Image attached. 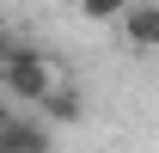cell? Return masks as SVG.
<instances>
[{
	"label": "cell",
	"instance_id": "cell-5",
	"mask_svg": "<svg viewBox=\"0 0 159 153\" xmlns=\"http://www.w3.org/2000/svg\"><path fill=\"white\" fill-rule=\"evenodd\" d=\"M122 6H129V0H80V19L86 25H116Z\"/></svg>",
	"mask_w": 159,
	"mask_h": 153
},
{
	"label": "cell",
	"instance_id": "cell-4",
	"mask_svg": "<svg viewBox=\"0 0 159 153\" xmlns=\"http://www.w3.org/2000/svg\"><path fill=\"white\" fill-rule=\"evenodd\" d=\"M37 110H43V123H80V116H86V98H80L74 86H49V92L37 98Z\"/></svg>",
	"mask_w": 159,
	"mask_h": 153
},
{
	"label": "cell",
	"instance_id": "cell-3",
	"mask_svg": "<svg viewBox=\"0 0 159 153\" xmlns=\"http://www.w3.org/2000/svg\"><path fill=\"white\" fill-rule=\"evenodd\" d=\"M116 25H122V37L135 43L141 55L159 49V6H153V0H129V6L116 12Z\"/></svg>",
	"mask_w": 159,
	"mask_h": 153
},
{
	"label": "cell",
	"instance_id": "cell-6",
	"mask_svg": "<svg viewBox=\"0 0 159 153\" xmlns=\"http://www.w3.org/2000/svg\"><path fill=\"white\" fill-rule=\"evenodd\" d=\"M12 110H19V104H12V98L0 92V129H6V123H12Z\"/></svg>",
	"mask_w": 159,
	"mask_h": 153
},
{
	"label": "cell",
	"instance_id": "cell-7",
	"mask_svg": "<svg viewBox=\"0 0 159 153\" xmlns=\"http://www.w3.org/2000/svg\"><path fill=\"white\" fill-rule=\"evenodd\" d=\"M6 43H12V31H0V49H6Z\"/></svg>",
	"mask_w": 159,
	"mask_h": 153
},
{
	"label": "cell",
	"instance_id": "cell-2",
	"mask_svg": "<svg viewBox=\"0 0 159 153\" xmlns=\"http://www.w3.org/2000/svg\"><path fill=\"white\" fill-rule=\"evenodd\" d=\"M0 153H55V123L12 110V123L0 129Z\"/></svg>",
	"mask_w": 159,
	"mask_h": 153
},
{
	"label": "cell",
	"instance_id": "cell-1",
	"mask_svg": "<svg viewBox=\"0 0 159 153\" xmlns=\"http://www.w3.org/2000/svg\"><path fill=\"white\" fill-rule=\"evenodd\" d=\"M49 86H55V67H49L43 49H31V43H19V37L0 49V92L12 98V104H37Z\"/></svg>",
	"mask_w": 159,
	"mask_h": 153
}]
</instances>
